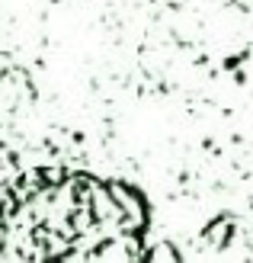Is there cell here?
Wrapping results in <instances>:
<instances>
[{
	"label": "cell",
	"mask_w": 253,
	"mask_h": 263,
	"mask_svg": "<svg viewBox=\"0 0 253 263\" xmlns=\"http://www.w3.org/2000/svg\"><path fill=\"white\" fill-rule=\"evenodd\" d=\"M0 263H151V202L119 177L23 170L0 183Z\"/></svg>",
	"instance_id": "1"
}]
</instances>
